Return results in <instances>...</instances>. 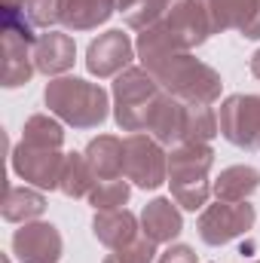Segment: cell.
Listing matches in <instances>:
<instances>
[{"instance_id": "obj_1", "label": "cell", "mask_w": 260, "mask_h": 263, "mask_svg": "<svg viewBox=\"0 0 260 263\" xmlns=\"http://www.w3.org/2000/svg\"><path fill=\"white\" fill-rule=\"evenodd\" d=\"M144 70L153 73V80L175 98L187 104H214L220 98V73L214 67L202 65L190 52H141L138 55Z\"/></svg>"}, {"instance_id": "obj_2", "label": "cell", "mask_w": 260, "mask_h": 263, "mask_svg": "<svg viewBox=\"0 0 260 263\" xmlns=\"http://www.w3.org/2000/svg\"><path fill=\"white\" fill-rule=\"evenodd\" d=\"M214 34L208 12L202 9L199 0H181L175 3L156 25H150L147 31L138 34V55L141 52H193L196 46H202L208 37Z\"/></svg>"}, {"instance_id": "obj_3", "label": "cell", "mask_w": 260, "mask_h": 263, "mask_svg": "<svg viewBox=\"0 0 260 263\" xmlns=\"http://www.w3.org/2000/svg\"><path fill=\"white\" fill-rule=\"evenodd\" d=\"M46 107L73 129H98L107 120V92L80 77H59L43 92Z\"/></svg>"}, {"instance_id": "obj_4", "label": "cell", "mask_w": 260, "mask_h": 263, "mask_svg": "<svg viewBox=\"0 0 260 263\" xmlns=\"http://www.w3.org/2000/svg\"><path fill=\"white\" fill-rule=\"evenodd\" d=\"M214 165V150L208 144H178L169 153V184H172V199L187 208L199 211L208 205L211 184L208 172Z\"/></svg>"}, {"instance_id": "obj_5", "label": "cell", "mask_w": 260, "mask_h": 263, "mask_svg": "<svg viewBox=\"0 0 260 263\" xmlns=\"http://www.w3.org/2000/svg\"><path fill=\"white\" fill-rule=\"evenodd\" d=\"M169 92L144 67H126L114 83V117L123 132H144Z\"/></svg>"}, {"instance_id": "obj_6", "label": "cell", "mask_w": 260, "mask_h": 263, "mask_svg": "<svg viewBox=\"0 0 260 263\" xmlns=\"http://www.w3.org/2000/svg\"><path fill=\"white\" fill-rule=\"evenodd\" d=\"M257 220V211L254 205L245 199V202H224L217 199L214 205H205L199 220H196V230H199V239L211 248L217 245H227L239 236H245Z\"/></svg>"}, {"instance_id": "obj_7", "label": "cell", "mask_w": 260, "mask_h": 263, "mask_svg": "<svg viewBox=\"0 0 260 263\" xmlns=\"http://www.w3.org/2000/svg\"><path fill=\"white\" fill-rule=\"evenodd\" d=\"M126 147V181L141 190H156L169 181V156L162 144L144 132H135L123 141Z\"/></svg>"}, {"instance_id": "obj_8", "label": "cell", "mask_w": 260, "mask_h": 263, "mask_svg": "<svg viewBox=\"0 0 260 263\" xmlns=\"http://www.w3.org/2000/svg\"><path fill=\"white\" fill-rule=\"evenodd\" d=\"M220 135L239 150L260 147V95H230L217 117Z\"/></svg>"}, {"instance_id": "obj_9", "label": "cell", "mask_w": 260, "mask_h": 263, "mask_svg": "<svg viewBox=\"0 0 260 263\" xmlns=\"http://www.w3.org/2000/svg\"><path fill=\"white\" fill-rule=\"evenodd\" d=\"M65 153L59 150H49V147H31V144H18L12 150V172L40 187V190H59L62 184V172H65Z\"/></svg>"}, {"instance_id": "obj_10", "label": "cell", "mask_w": 260, "mask_h": 263, "mask_svg": "<svg viewBox=\"0 0 260 263\" xmlns=\"http://www.w3.org/2000/svg\"><path fill=\"white\" fill-rule=\"evenodd\" d=\"M214 34L239 31L245 40H260V0H199Z\"/></svg>"}, {"instance_id": "obj_11", "label": "cell", "mask_w": 260, "mask_h": 263, "mask_svg": "<svg viewBox=\"0 0 260 263\" xmlns=\"http://www.w3.org/2000/svg\"><path fill=\"white\" fill-rule=\"evenodd\" d=\"M132 59H135V46H132L129 34H123V31H104L86 49V67L98 80L120 77L132 65Z\"/></svg>"}, {"instance_id": "obj_12", "label": "cell", "mask_w": 260, "mask_h": 263, "mask_svg": "<svg viewBox=\"0 0 260 263\" xmlns=\"http://www.w3.org/2000/svg\"><path fill=\"white\" fill-rule=\"evenodd\" d=\"M12 254L18 263H59L62 260V233L52 223L31 220L22 223L12 236Z\"/></svg>"}, {"instance_id": "obj_13", "label": "cell", "mask_w": 260, "mask_h": 263, "mask_svg": "<svg viewBox=\"0 0 260 263\" xmlns=\"http://www.w3.org/2000/svg\"><path fill=\"white\" fill-rule=\"evenodd\" d=\"M187 126H190V104L175 98V95H165L159 101V107L153 110V117L147 123V132L159 144L178 147V144H187Z\"/></svg>"}, {"instance_id": "obj_14", "label": "cell", "mask_w": 260, "mask_h": 263, "mask_svg": "<svg viewBox=\"0 0 260 263\" xmlns=\"http://www.w3.org/2000/svg\"><path fill=\"white\" fill-rule=\"evenodd\" d=\"M86 162L95 175V181H117L126 178V147L114 135H98L86 147Z\"/></svg>"}, {"instance_id": "obj_15", "label": "cell", "mask_w": 260, "mask_h": 263, "mask_svg": "<svg viewBox=\"0 0 260 263\" xmlns=\"http://www.w3.org/2000/svg\"><path fill=\"white\" fill-rule=\"evenodd\" d=\"M73 59H77V46H73L70 34L49 31V34H40L37 43H34V67L40 73H46V77L70 70Z\"/></svg>"}, {"instance_id": "obj_16", "label": "cell", "mask_w": 260, "mask_h": 263, "mask_svg": "<svg viewBox=\"0 0 260 263\" xmlns=\"http://www.w3.org/2000/svg\"><path fill=\"white\" fill-rule=\"evenodd\" d=\"M141 230L156 245H165V242L178 239L181 230H184L178 202H172V199H153V202H147L144 211H141Z\"/></svg>"}, {"instance_id": "obj_17", "label": "cell", "mask_w": 260, "mask_h": 263, "mask_svg": "<svg viewBox=\"0 0 260 263\" xmlns=\"http://www.w3.org/2000/svg\"><path fill=\"white\" fill-rule=\"evenodd\" d=\"M92 233L95 239L110 248V251H120L126 248L132 239L138 236V217L126 211V208H117V211H95V220H92Z\"/></svg>"}, {"instance_id": "obj_18", "label": "cell", "mask_w": 260, "mask_h": 263, "mask_svg": "<svg viewBox=\"0 0 260 263\" xmlns=\"http://www.w3.org/2000/svg\"><path fill=\"white\" fill-rule=\"evenodd\" d=\"M117 0H65L62 3V25L67 31H92L114 15Z\"/></svg>"}, {"instance_id": "obj_19", "label": "cell", "mask_w": 260, "mask_h": 263, "mask_svg": "<svg viewBox=\"0 0 260 263\" xmlns=\"http://www.w3.org/2000/svg\"><path fill=\"white\" fill-rule=\"evenodd\" d=\"M260 187V172L251 165H230L220 172V178L211 184V193L224 202H245Z\"/></svg>"}, {"instance_id": "obj_20", "label": "cell", "mask_w": 260, "mask_h": 263, "mask_svg": "<svg viewBox=\"0 0 260 263\" xmlns=\"http://www.w3.org/2000/svg\"><path fill=\"white\" fill-rule=\"evenodd\" d=\"M46 211V199L28 187H6L3 196V220L9 223H31Z\"/></svg>"}, {"instance_id": "obj_21", "label": "cell", "mask_w": 260, "mask_h": 263, "mask_svg": "<svg viewBox=\"0 0 260 263\" xmlns=\"http://www.w3.org/2000/svg\"><path fill=\"white\" fill-rule=\"evenodd\" d=\"M92 187H95V175H92L86 156H83V153H67L59 190L70 199H83V196L92 193Z\"/></svg>"}, {"instance_id": "obj_22", "label": "cell", "mask_w": 260, "mask_h": 263, "mask_svg": "<svg viewBox=\"0 0 260 263\" xmlns=\"http://www.w3.org/2000/svg\"><path fill=\"white\" fill-rule=\"evenodd\" d=\"M169 6L172 0H117V9L123 12L126 25L138 31H147L150 25H156L169 12Z\"/></svg>"}, {"instance_id": "obj_23", "label": "cell", "mask_w": 260, "mask_h": 263, "mask_svg": "<svg viewBox=\"0 0 260 263\" xmlns=\"http://www.w3.org/2000/svg\"><path fill=\"white\" fill-rule=\"evenodd\" d=\"M22 141L31 144V147L59 150V147L65 144V129H62L52 117H46V114H34V117L25 123V129H22Z\"/></svg>"}, {"instance_id": "obj_24", "label": "cell", "mask_w": 260, "mask_h": 263, "mask_svg": "<svg viewBox=\"0 0 260 263\" xmlns=\"http://www.w3.org/2000/svg\"><path fill=\"white\" fill-rule=\"evenodd\" d=\"M129 184H126V178H117V181H95V187H92V193H89V205L95 208V211H117V208H123L126 202H129Z\"/></svg>"}, {"instance_id": "obj_25", "label": "cell", "mask_w": 260, "mask_h": 263, "mask_svg": "<svg viewBox=\"0 0 260 263\" xmlns=\"http://www.w3.org/2000/svg\"><path fill=\"white\" fill-rule=\"evenodd\" d=\"M117 257L123 263H153V257H156V242L150 239V236H135L126 248H120V251H114Z\"/></svg>"}, {"instance_id": "obj_26", "label": "cell", "mask_w": 260, "mask_h": 263, "mask_svg": "<svg viewBox=\"0 0 260 263\" xmlns=\"http://www.w3.org/2000/svg\"><path fill=\"white\" fill-rule=\"evenodd\" d=\"M156 263H199V257H196V251L190 245H172L169 251L159 254Z\"/></svg>"}, {"instance_id": "obj_27", "label": "cell", "mask_w": 260, "mask_h": 263, "mask_svg": "<svg viewBox=\"0 0 260 263\" xmlns=\"http://www.w3.org/2000/svg\"><path fill=\"white\" fill-rule=\"evenodd\" d=\"M28 0H3V9H25Z\"/></svg>"}, {"instance_id": "obj_28", "label": "cell", "mask_w": 260, "mask_h": 263, "mask_svg": "<svg viewBox=\"0 0 260 263\" xmlns=\"http://www.w3.org/2000/svg\"><path fill=\"white\" fill-rule=\"evenodd\" d=\"M251 73H254V77L260 80V49L254 52V55H251Z\"/></svg>"}, {"instance_id": "obj_29", "label": "cell", "mask_w": 260, "mask_h": 263, "mask_svg": "<svg viewBox=\"0 0 260 263\" xmlns=\"http://www.w3.org/2000/svg\"><path fill=\"white\" fill-rule=\"evenodd\" d=\"M104 263H123V260H120L117 254H107V257H104Z\"/></svg>"}, {"instance_id": "obj_30", "label": "cell", "mask_w": 260, "mask_h": 263, "mask_svg": "<svg viewBox=\"0 0 260 263\" xmlns=\"http://www.w3.org/2000/svg\"><path fill=\"white\" fill-rule=\"evenodd\" d=\"M254 263H260V260H254Z\"/></svg>"}]
</instances>
